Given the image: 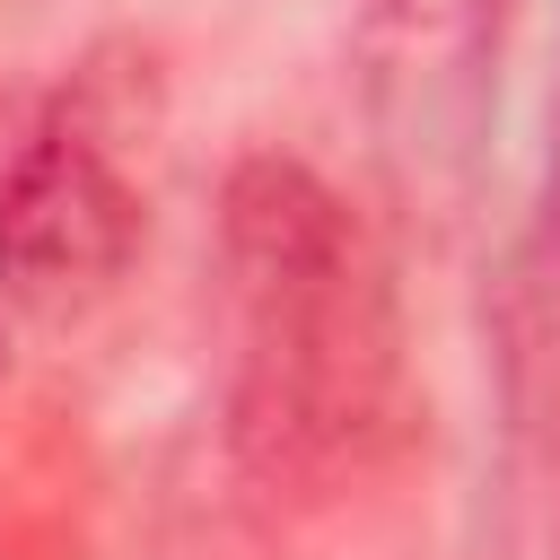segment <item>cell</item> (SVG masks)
<instances>
[{
    "mask_svg": "<svg viewBox=\"0 0 560 560\" xmlns=\"http://www.w3.org/2000/svg\"><path fill=\"white\" fill-rule=\"evenodd\" d=\"M140 254V192L114 175L105 140L52 114L0 175V298L18 315H88Z\"/></svg>",
    "mask_w": 560,
    "mask_h": 560,
    "instance_id": "7a4b0ae2",
    "label": "cell"
},
{
    "mask_svg": "<svg viewBox=\"0 0 560 560\" xmlns=\"http://www.w3.org/2000/svg\"><path fill=\"white\" fill-rule=\"evenodd\" d=\"M236 298L228 438L262 481L359 464L394 411V298L350 201L298 158H245L219 201Z\"/></svg>",
    "mask_w": 560,
    "mask_h": 560,
    "instance_id": "6da1fadb",
    "label": "cell"
}]
</instances>
